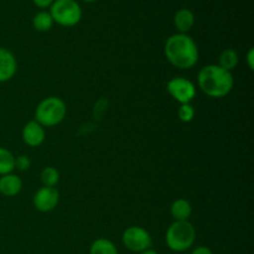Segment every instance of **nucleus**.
<instances>
[{"label":"nucleus","mask_w":254,"mask_h":254,"mask_svg":"<svg viewBox=\"0 0 254 254\" xmlns=\"http://www.w3.org/2000/svg\"><path fill=\"white\" fill-rule=\"evenodd\" d=\"M164 54L174 67L190 69L197 64L198 49L196 42L188 34H174L168 37L164 46Z\"/></svg>","instance_id":"f257e3e1"},{"label":"nucleus","mask_w":254,"mask_h":254,"mask_svg":"<svg viewBox=\"0 0 254 254\" xmlns=\"http://www.w3.org/2000/svg\"><path fill=\"white\" fill-rule=\"evenodd\" d=\"M197 84L206 96L211 98H222L231 93L235 79L232 72L226 71L218 64H207L198 72Z\"/></svg>","instance_id":"f03ea898"},{"label":"nucleus","mask_w":254,"mask_h":254,"mask_svg":"<svg viewBox=\"0 0 254 254\" xmlns=\"http://www.w3.org/2000/svg\"><path fill=\"white\" fill-rule=\"evenodd\" d=\"M196 240V230L189 221H174L165 233V242L173 252L190 250Z\"/></svg>","instance_id":"7ed1b4c3"},{"label":"nucleus","mask_w":254,"mask_h":254,"mask_svg":"<svg viewBox=\"0 0 254 254\" xmlns=\"http://www.w3.org/2000/svg\"><path fill=\"white\" fill-rule=\"evenodd\" d=\"M66 103L59 97H47L42 99L35 111V121L44 128L59 126L66 117Z\"/></svg>","instance_id":"20e7f679"},{"label":"nucleus","mask_w":254,"mask_h":254,"mask_svg":"<svg viewBox=\"0 0 254 254\" xmlns=\"http://www.w3.org/2000/svg\"><path fill=\"white\" fill-rule=\"evenodd\" d=\"M49 12L54 22L64 27L74 26L82 19V9L76 0H55Z\"/></svg>","instance_id":"39448f33"},{"label":"nucleus","mask_w":254,"mask_h":254,"mask_svg":"<svg viewBox=\"0 0 254 254\" xmlns=\"http://www.w3.org/2000/svg\"><path fill=\"white\" fill-rule=\"evenodd\" d=\"M122 242L127 250L140 253L143 251L150 250L153 246V238L145 228L140 226H130L122 235Z\"/></svg>","instance_id":"423d86ee"},{"label":"nucleus","mask_w":254,"mask_h":254,"mask_svg":"<svg viewBox=\"0 0 254 254\" xmlns=\"http://www.w3.org/2000/svg\"><path fill=\"white\" fill-rule=\"evenodd\" d=\"M168 93L180 104H188L195 99L196 87L185 77H174L166 84Z\"/></svg>","instance_id":"0eeeda50"},{"label":"nucleus","mask_w":254,"mask_h":254,"mask_svg":"<svg viewBox=\"0 0 254 254\" xmlns=\"http://www.w3.org/2000/svg\"><path fill=\"white\" fill-rule=\"evenodd\" d=\"M59 191L55 188H46V186L40 188L32 198L35 208L40 212H50V211L55 210L56 206L59 205Z\"/></svg>","instance_id":"6e6552de"},{"label":"nucleus","mask_w":254,"mask_h":254,"mask_svg":"<svg viewBox=\"0 0 254 254\" xmlns=\"http://www.w3.org/2000/svg\"><path fill=\"white\" fill-rule=\"evenodd\" d=\"M45 128L41 124L37 123L36 121H30L27 122L24 126L21 131V138L26 145L31 146V148H37L41 145L45 141Z\"/></svg>","instance_id":"1a4fd4ad"},{"label":"nucleus","mask_w":254,"mask_h":254,"mask_svg":"<svg viewBox=\"0 0 254 254\" xmlns=\"http://www.w3.org/2000/svg\"><path fill=\"white\" fill-rule=\"evenodd\" d=\"M17 71V62L14 54L5 47H0V83L10 81Z\"/></svg>","instance_id":"9d476101"},{"label":"nucleus","mask_w":254,"mask_h":254,"mask_svg":"<svg viewBox=\"0 0 254 254\" xmlns=\"http://www.w3.org/2000/svg\"><path fill=\"white\" fill-rule=\"evenodd\" d=\"M22 189V181L20 176L15 174H6L0 178V193L6 197H14L19 195Z\"/></svg>","instance_id":"9b49d317"},{"label":"nucleus","mask_w":254,"mask_h":254,"mask_svg":"<svg viewBox=\"0 0 254 254\" xmlns=\"http://www.w3.org/2000/svg\"><path fill=\"white\" fill-rule=\"evenodd\" d=\"M174 25L180 34H188L195 25V14L190 9H179L174 15Z\"/></svg>","instance_id":"f8f14e48"},{"label":"nucleus","mask_w":254,"mask_h":254,"mask_svg":"<svg viewBox=\"0 0 254 254\" xmlns=\"http://www.w3.org/2000/svg\"><path fill=\"white\" fill-rule=\"evenodd\" d=\"M170 213L174 221H189L192 213V206L185 198H178L171 203Z\"/></svg>","instance_id":"ddd939ff"},{"label":"nucleus","mask_w":254,"mask_h":254,"mask_svg":"<svg viewBox=\"0 0 254 254\" xmlns=\"http://www.w3.org/2000/svg\"><path fill=\"white\" fill-rule=\"evenodd\" d=\"M238 62H240V56H238L237 51L232 49H227L222 51L220 54V57H218V66L222 67L226 71L232 72L237 67Z\"/></svg>","instance_id":"4468645a"},{"label":"nucleus","mask_w":254,"mask_h":254,"mask_svg":"<svg viewBox=\"0 0 254 254\" xmlns=\"http://www.w3.org/2000/svg\"><path fill=\"white\" fill-rule=\"evenodd\" d=\"M89 254H118V250L112 241L98 238L89 247Z\"/></svg>","instance_id":"2eb2a0df"},{"label":"nucleus","mask_w":254,"mask_h":254,"mask_svg":"<svg viewBox=\"0 0 254 254\" xmlns=\"http://www.w3.org/2000/svg\"><path fill=\"white\" fill-rule=\"evenodd\" d=\"M54 24L55 22H54V19H52L51 14H50L49 11H45V10L37 12V14L32 17V26H34V29L36 30V31H40V32L49 31Z\"/></svg>","instance_id":"dca6fc26"},{"label":"nucleus","mask_w":254,"mask_h":254,"mask_svg":"<svg viewBox=\"0 0 254 254\" xmlns=\"http://www.w3.org/2000/svg\"><path fill=\"white\" fill-rule=\"evenodd\" d=\"M15 169V156L10 150L0 148V176L11 174Z\"/></svg>","instance_id":"f3484780"},{"label":"nucleus","mask_w":254,"mask_h":254,"mask_svg":"<svg viewBox=\"0 0 254 254\" xmlns=\"http://www.w3.org/2000/svg\"><path fill=\"white\" fill-rule=\"evenodd\" d=\"M40 180L46 188H55L60 181V173L54 166H46L40 174Z\"/></svg>","instance_id":"a211bd4d"},{"label":"nucleus","mask_w":254,"mask_h":254,"mask_svg":"<svg viewBox=\"0 0 254 254\" xmlns=\"http://www.w3.org/2000/svg\"><path fill=\"white\" fill-rule=\"evenodd\" d=\"M179 119H180L183 123H190L192 122L193 117H195V108L192 107V104H180L178 111Z\"/></svg>","instance_id":"6ab92c4d"},{"label":"nucleus","mask_w":254,"mask_h":254,"mask_svg":"<svg viewBox=\"0 0 254 254\" xmlns=\"http://www.w3.org/2000/svg\"><path fill=\"white\" fill-rule=\"evenodd\" d=\"M31 166V161H30L29 156L26 155H19L15 158V169L19 171H26L29 170Z\"/></svg>","instance_id":"aec40b11"},{"label":"nucleus","mask_w":254,"mask_h":254,"mask_svg":"<svg viewBox=\"0 0 254 254\" xmlns=\"http://www.w3.org/2000/svg\"><path fill=\"white\" fill-rule=\"evenodd\" d=\"M54 1L55 0H32V2H34L37 7H40V9H46V7H50Z\"/></svg>","instance_id":"412c9836"},{"label":"nucleus","mask_w":254,"mask_h":254,"mask_svg":"<svg viewBox=\"0 0 254 254\" xmlns=\"http://www.w3.org/2000/svg\"><path fill=\"white\" fill-rule=\"evenodd\" d=\"M190 254H213L212 251L208 247H205V246H198L195 250H192V252Z\"/></svg>","instance_id":"4be33fe9"},{"label":"nucleus","mask_w":254,"mask_h":254,"mask_svg":"<svg viewBox=\"0 0 254 254\" xmlns=\"http://www.w3.org/2000/svg\"><path fill=\"white\" fill-rule=\"evenodd\" d=\"M247 64L250 69H253L254 67V50L251 49L247 54Z\"/></svg>","instance_id":"5701e85b"},{"label":"nucleus","mask_w":254,"mask_h":254,"mask_svg":"<svg viewBox=\"0 0 254 254\" xmlns=\"http://www.w3.org/2000/svg\"><path fill=\"white\" fill-rule=\"evenodd\" d=\"M138 254H158V252H156V251H154V250H146V251H143V252H140V253H138Z\"/></svg>","instance_id":"b1692460"},{"label":"nucleus","mask_w":254,"mask_h":254,"mask_svg":"<svg viewBox=\"0 0 254 254\" xmlns=\"http://www.w3.org/2000/svg\"><path fill=\"white\" fill-rule=\"evenodd\" d=\"M82 1H84V2H94V1H97V0H82Z\"/></svg>","instance_id":"393cba45"}]
</instances>
